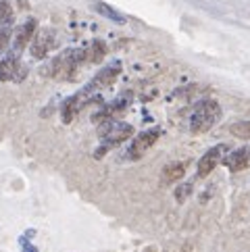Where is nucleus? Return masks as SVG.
<instances>
[{
    "label": "nucleus",
    "instance_id": "obj_1",
    "mask_svg": "<svg viewBox=\"0 0 250 252\" xmlns=\"http://www.w3.org/2000/svg\"><path fill=\"white\" fill-rule=\"evenodd\" d=\"M100 148L94 152V158H102L104 152H109L113 146H119L125 140H129L133 136V127L131 123L117 121V119H109L100 123Z\"/></svg>",
    "mask_w": 250,
    "mask_h": 252
},
{
    "label": "nucleus",
    "instance_id": "obj_2",
    "mask_svg": "<svg viewBox=\"0 0 250 252\" xmlns=\"http://www.w3.org/2000/svg\"><path fill=\"white\" fill-rule=\"evenodd\" d=\"M221 115H223V111L217 100H200L190 115V131L192 133L209 131L211 127H215L219 123Z\"/></svg>",
    "mask_w": 250,
    "mask_h": 252
},
{
    "label": "nucleus",
    "instance_id": "obj_3",
    "mask_svg": "<svg viewBox=\"0 0 250 252\" xmlns=\"http://www.w3.org/2000/svg\"><path fill=\"white\" fill-rule=\"evenodd\" d=\"M84 61H88L86 48H67L50 63V73L57 79H73V73Z\"/></svg>",
    "mask_w": 250,
    "mask_h": 252
},
{
    "label": "nucleus",
    "instance_id": "obj_4",
    "mask_svg": "<svg viewBox=\"0 0 250 252\" xmlns=\"http://www.w3.org/2000/svg\"><path fill=\"white\" fill-rule=\"evenodd\" d=\"M163 136V129L160 127H150V129H144V131H140L136 138L131 140L129 144V148H127V157L129 160H138L146 155V150H150L156 144V140Z\"/></svg>",
    "mask_w": 250,
    "mask_h": 252
},
{
    "label": "nucleus",
    "instance_id": "obj_5",
    "mask_svg": "<svg viewBox=\"0 0 250 252\" xmlns=\"http://www.w3.org/2000/svg\"><path fill=\"white\" fill-rule=\"evenodd\" d=\"M35 32H38V21L35 19H28L25 23H21L19 28L13 30V35H11V52L13 55L21 57L25 46H30V42L33 40Z\"/></svg>",
    "mask_w": 250,
    "mask_h": 252
},
{
    "label": "nucleus",
    "instance_id": "obj_6",
    "mask_svg": "<svg viewBox=\"0 0 250 252\" xmlns=\"http://www.w3.org/2000/svg\"><path fill=\"white\" fill-rule=\"evenodd\" d=\"M119 73H121V65H119V63H113V65L104 67L100 73H96V77L92 79L90 84H86L84 88L88 90V92H92V94H96V96H100L102 90L111 88V86L115 84V79L119 77Z\"/></svg>",
    "mask_w": 250,
    "mask_h": 252
},
{
    "label": "nucleus",
    "instance_id": "obj_7",
    "mask_svg": "<svg viewBox=\"0 0 250 252\" xmlns=\"http://www.w3.org/2000/svg\"><path fill=\"white\" fill-rule=\"evenodd\" d=\"M227 152H229L227 144H217V146H213L211 150L204 152L202 158L198 160V177H207L209 173H213V169L219 163H223Z\"/></svg>",
    "mask_w": 250,
    "mask_h": 252
},
{
    "label": "nucleus",
    "instance_id": "obj_8",
    "mask_svg": "<svg viewBox=\"0 0 250 252\" xmlns=\"http://www.w3.org/2000/svg\"><path fill=\"white\" fill-rule=\"evenodd\" d=\"M25 75V67H21L19 57L8 52V55L0 61V82H21Z\"/></svg>",
    "mask_w": 250,
    "mask_h": 252
},
{
    "label": "nucleus",
    "instance_id": "obj_9",
    "mask_svg": "<svg viewBox=\"0 0 250 252\" xmlns=\"http://www.w3.org/2000/svg\"><path fill=\"white\" fill-rule=\"evenodd\" d=\"M55 46V32L52 30H40L35 32L33 40L30 42V52L33 59H46L50 48Z\"/></svg>",
    "mask_w": 250,
    "mask_h": 252
},
{
    "label": "nucleus",
    "instance_id": "obj_10",
    "mask_svg": "<svg viewBox=\"0 0 250 252\" xmlns=\"http://www.w3.org/2000/svg\"><path fill=\"white\" fill-rule=\"evenodd\" d=\"M248 163H250V148H238L234 152H227L225 158H223V165L229 171H234V173L246 169Z\"/></svg>",
    "mask_w": 250,
    "mask_h": 252
},
{
    "label": "nucleus",
    "instance_id": "obj_11",
    "mask_svg": "<svg viewBox=\"0 0 250 252\" xmlns=\"http://www.w3.org/2000/svg\"><path fill=\"white\" fill-rule=\"evenodd\" d=\"M186 173V163H169L163 169V184H173L180 182Z\"/></svg>",
    "mask_w": 250,
    "mask_h": 252
},
{
    "label": "nucleus",
    "instance_id": "obj_12",
    "mask_svg": "<svg viewBox=\"0 0 250 252\" xmlns=\"http://www.w3.org/2000/svg\"><path fill=\"white\" fill-rule=\"evenodd\" d=\"M94 11H96V13H100L102 17H106V19H111V21H115V23H119V25L125 23V17H123L119 11H115L113 6H109L106 2H100V0H96V2H94Z\"/></svg>",
    "mask_w": 250,
    "mask_h": 252
},
{
    "label": "nucleus",
    "instance_id": "obj_13",
    "mask_svg": "<svg viewBox=\"0 0 250 252\" xmlns=\"http://www.w3.org/2000/svg\"><path fill=\"white\" fill-rule=\"evenodd\" d=\"M0 30H13V8L8 0H0Z\"/></svg>",
    "mask_w": 250,
    "mask_h": 252
},
{
    "label": "nucleus",
    "instance_id": "obj_14",
    "mask_svg": "<svg viewBox=\"0 0 250 252\" xmlns=\"http://www.w3.org/2000/svg\"><path fill=\"white\" fill-rule=\"evenodd\" d=\"M106 55V44L102 40H94L90 50H88V61L90 63H100Z\"/></svg>",
    "mask_w": 250,
    "mask_h": 252
},
{
    "label": "nucleus",
    "instance_id": "obj_15",
    "mask_svg": "<svg viewBox=\"0 0 250 252\" xmlns=\"http://www.w3.org/2000/svg\"><path fill=\"white\" fill-rule=\"evenodd\" d=\"M229 133L240 140H250V121H236L229 125Z\"/></svg>",
    "mask_w": 250,
    "mask_h": 252
},
{
    "label": "nucleus",
    "instance_id": "obj_16",
    "mask_svg": "<svg viewBox=\"0 0 250 252\" xmlns=\"http://www.w3.org/2000/svg\"><path fill=\"white\" fill-rule=\"evenodd\" d=\"M190 194H192V184H190V182H188V184H182V186H177V190H175V198H177L180 202H184Z\"/></svg>",
    "mask_w": 250,
    "mask_h": 252
},
{
    "label": "nucleus",
    "instance_id": "obj_17",
    "mask_svg": "<svg viewBox=\"0 0 250 252\" xmlns=\"http://www.w3.org/2000/svg\"><path fill=\"white\" fill-rule=\"evenodd\" d=\"M19 4H21V8H28V2H25V0H19Z\"/></svg>",
    "mask_w": 250,
    "mask_h": 252
}]
</instances>
